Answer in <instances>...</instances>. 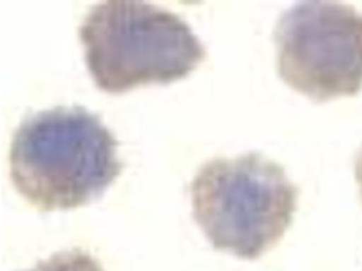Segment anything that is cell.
Returning <instances> with one entry per match:
<instances>
[{"instance_id":"cell-1","label":"cell","mask_w":362,"mask_h":271,"mask_svg":"<svg viewBox=\"0 0 362 271\" xmlns=\"http://www.w3.org/2000/svg\"><path fill=\"white\" fill-rule=\"evenodd\" d=\"M122 170L115 136L98 116L82 107L34 113L13 135L12 185L42 212L89 205L101 198Z\"/></svg>"},{"instance_id":"cell-2","label":"cell","mask_w":362,"mask_h":271,"mask_svg":"<svg viewBox=\"0 0 362 271\" xmlns=\"http://www.w3.org/2000/svg\"><path fill=\"white\" fill-rule=\"evenodd\" d=\"M79 37L90 76L111 95L185 78L206 57L205 47L182 18L136 0L93 6Z\"/></svg>"},{"instance_id":"cell-3","label":"cell","mask_w":362,"mask_h":271,"mask_svg":"<svg viewBox=\"0 0 362 271\" xmlns=\"http://www.w3.org/2000/svg\"><path fill=\"white\" fill-rule=\"evenodd\" d=\"M190 195L194 220L213 248L254 260L289 228L298 189L279 164L251 152L204 164Z\"/></svg>"},{"instance_id":"cell-4","label":"cell","mask_w":362,"mask_h":271,"mask_svg":"<svg viewBox=\"0 0 362 271\" xmlns=\"http://www.w3.org/2000/svg\"><path fill=\"white\" fill-rule=\"evenodd\" d=\"M278 73L316 102L362 89V13L334 1L291 6L274 29Z\"/></svg>"},{"instance_id":"cell-5","label":"cell","mask_w":362,"mask_h":271,"mask_svg":"<svg viewBox=\"0 0 362 271\" xmlns=\"http://www.w3.org/2000/svg\"><path fill=\"white\" fill-rule=\"evenodd\" d=\"M24 271H105L99 261L82 248H72L42 260Z\"/></svg>"},{"instance_id":"cell-6","label":"cell","mask_w":362,"mask_h":271,"mask_svg":"<svg viewBox=\"0 0 362 271\" xmlns=\"http://www.w3.org/2000/svg\"><path fill=\"white\" fill-rule=\"evenodd\" d=\"M355 179L360 188V193L362 199V147L358 151L356 161H355Z\"/></svg>"}]
</instances>
